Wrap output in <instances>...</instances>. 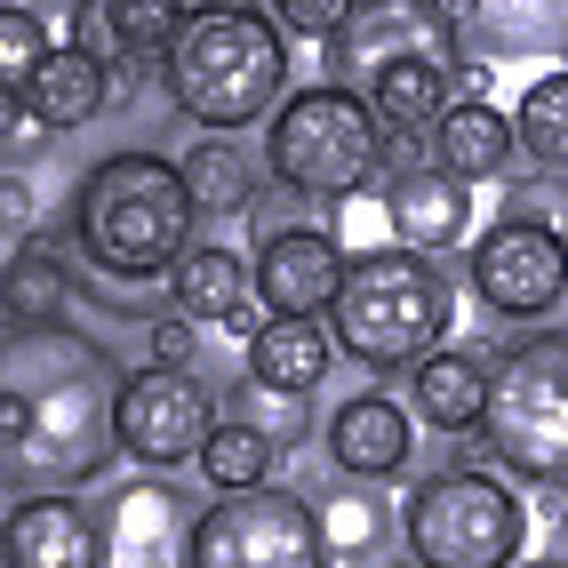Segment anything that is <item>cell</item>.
<instances>
[{"label": "cell", "instance_id": "6da1fadb", "mask_svg": "<svg viewBox=\"0 0 568 568\" xmlns=\"http://www.w3.org/2000/svg\"><path fill=\"white\" fill-rule=\"evenodd\" d=\"M281 81H288L281 32L256 9H193V17H176L169 89H176V104L193 112V121L241 129V121H256V112L281 97Z\"/></svg>", "mask_w": 568, "mask_h": 568}, {"label": "cell", "instance_id": "7a4b0ae2", "mask_svg": "<svg viewBox=\"0 0 568 568\" xmlns=\"http://www.w3.org/2000/svg\"><path fill=\"white\" fill-rule=\"evenodd\" d=\"M193 193H184L176 161L121 153L81 184V248L121 281H144L161 264H184V233H193Z\"/></svg>", "mask_w": 568, "mask_h": 568}, {"label": "cell", "instance_id": "3957f363", "mask_svg": "<svg viewBox=\"0 0 568 568\" xmlns=\"http://www.w3.org/2000/svg\"><path fill=\"white\" fill-rule=\"evenodd\" d=\"M336 345L368 368H400L448 328V281L416 248H376L361 256L336 288Z\"/></svg>", "mask_w": 568, "mask_h": 568}, {"label": "cell", "instance_id": "277c9868", "mask_svg": "<svg viewBox=\"0 0 568 568\" xmlns=\"http://www.w3.org/2000/svg\"><path fill=\"white\" fill-rule=\"evenodd\" d=\"M480 433L528 480H560L568 473V345H560V336L513 345L505 368H488Z\"/></svg>", "mask_w": 568, "mask_h": 568}, {"label": "cell", "instance_id": "5b68a950", "mask_svg": "<svg viewBox=\"0 0 568 568\" xmlns=\"http://www.w3.org/2000/svg\"><path fill=\"white\" fill-rule=\"evenodd\" d=\"M376 144H385L376 112L353 89L328 81V89L288 97V112L273 121V144H264V161H273V176L296 184V193H353V184L376 169Z\"/></svg>", "mask_w": 568, "mask_h": 568}, {"label": "cell", "instance_id": "8992f818", "mask_svg": "<svg viewBox=\"0 0 568 568\" xmlns=\"http://www.w3.org/2000/svg\"><path fill=\"white\" fill-rule=\"evenodd\" d=\"M408 552L433 560V568H497L520 552V505L505 480H488L473 465L425 480L408 497Z\"/></svg>", "mask_w": 568, "mask_h": 568}, {"label": "cell", "instance_id": "52a82bcc", "mask_svg": "<svg viewBox=\"0 0 568 568\" xmlns=\"http://www.w3.org/2000/svg\"><path fill=\"white\" fill-rule=\"evenodd\" d=\"M193 568H321L328 537L321 520L281 497V488H224V497L193 520V545H184Z\"/></svg>", "mask_w": 568, "mask_h": 568}, {"label": "cell", "instance_id": "ba28073f", "mask_svg": "<svg viewBox=\"0 0 568 568\" xmlns=\"http://www.w3.org/2000/svg\"><path fill=\"white\" fill-rule=\"evenodd\" d=\"M209 393L193 385L184 368H136L129 385H121V400H112V433H121V448L129 457H144V465H176V457H201V440H209Z\"/></svg>", "mask_w": 568, "mask_h": 568}, {"label": "cell", "instance_id": "9c48e42d", "mask_svg": "<svg viewBox=\"0 0 568 568\" xmlns=\"http://www.w3.org/2000/svg\"><path fill=\"white\" fill-rule=\"evenodd\" d=\"M560 281H568V256H560V233H552V224L505 216V224H488L480 248H473V288H480V305H497V313H513V321L552 313V305H560Z\"/></svg>", "mask_w": 568, "mask_h": 568}, {"label": "cell", "instance_id": "30bf717a", "mask_svg": "<svg viewBox=\"0 0 568 568\" xmlns=\"http://www.w3.org/2000/svg\"><path fill=\"white\" fill-rule=\"evenodd\" d=\"M336 288H345V256H336L328 233H273L256 256V296L273 313H321L336 305Z\"/></svg>", "mask_w": 568, "mask_h": 568}, {"label": "cell", "instance_id": "8fae6325", "mask_svg": "<svg viewBox=\"0 0 568 568\" xmlns=\"http://www.w3.org/2000/svg\"><path fill=\"white\" fill-rule=\"evenodd\" d=\"M104 104H112V72L89 49H49V64L32 72V89L9 97V129L24 121V112L41 129H81V121H97Z\"/></svg>", "mask_w": 568, "mask_h": 568}, {"label": "cell", "instance_id": "7c38bea8", "mask_svg": "<svg viewBox=\"0 0 568 568\" xmlns=\"http://www.w3.org/2000/svg\"><path fill=\"white\" fill-rule=\"evenodd\" d=\"M376 112V129H433L440 112H448V57L440 49H400L368 72V97Z\"/></svg>", "mask_w": 568, "mask_h": 568}, {"label": "cell", "instance_id": "4fadbf2b", "mask_svg": "<svg viewBox=\"0 0 568 568\" xmlns=\"http://www.w3.org/2000/svg\"><path fill=\"white\" fill-rule=\"evenodd\" d=\"M385 216H393V233L408 248H448L473 224V193H465V176H448V169H400L393 193H385Z\"/></svg>", "mask_w": 568, "mask_h": 568}, {"label": "cell", "instance_id": "5bb4252c", "mask_svg": "<svg viewBox=\"0 0 568 568\" xmlns=\"http://www.w3.org/2000/svg\"><path fill=\"white\" fill-rule=\"evenodd\" d=\"M328 328L305 321V313H273L256 336H248V385L256 393H313L328 376Z\"/></svg>", "mask_w": 568, "mask_h": 568}, {"label": "cell", "instance_id": "9a60e30c", "mask_svg": "<svg viewBox=\"0 0 568 568\" xmlns=\"http://www.w3.org/2000/svg\"><path fill=\"white\" fill-rule=\"evenodd\" d=\"M9 568H97V528L81 505H64V497H41V505H17L9 513Z\"/></svg>", "mask_w": 568, "mask_h": 568}, {"label": "cell", "instance_id": "2e32d148", "mask_svg": "<svg viewBox=\"0 0 568 568\" xmlns=\"http://www.w3.org/2000/svg\"><path fill=\"white\" fill-rule=\"evenodd\" d=\"M328 448H336V465L361 473V480L400 473V465H408V416H400L385 393L345 400V408H336V425H328Z\"/></svg>", "mask_w": 568, "mask_h": 568}, {"label": "cell", "instance_id": "e0dca14e", "mask_svg": "<svg viewBox=\"0 0 568 568\" xmlns=\"http://www.w3.org/2000/svg\"><path fill=\"white\" fill-rule=\"evenodd\" d=\"M176 305L193 313V321H224V328H264L256 305H248V273H241V256L233 248H193L176 264Z\"/></svg>", "mask_w": 568, "mask_h": 568}, {"label": "cell", "instance_id": "ac0fdd59", "mask_svg": "<svg viewBox=\"0 0 568 568\" xmlns=\"http://www.w3.org/2000/svg\"><path fill=\"white\" fill-rule=\"evenodd\" d=\"M416 408H425L440 433H473L480 408H488V361L480 353H433L416 368Z\"/></svg>", "mask_w": 568, "mask_h": 568}, {"label": "cell", "instance_id": "d6986e66", "mask_svg": "<svg viewBox=\"0 0 568 568\" xmlns=\"http://www.w3.org/2000/svg\"><path fill=\"white\" fill-rule=\"evenodd\" d=\"M433 144H440V169H448V176H497V169L513 161V129H505V112L457 104V97H448V112L433 121Z\"/></svg>", "mask_w": 568, "mask_h": 568}, {"label": "cell", "instance_id": "ffe728a7", "mask_svg": "<svg viewBox=\"0 0 568 568\" xmlns=\"http://www.w3.org/2000/svg\"><path fill=\"white\" fill-rule=\"evenodd\" d=\"M176 176H184V193H193V209H209V216H233V209L256 201V169L233 144H193V153L176 161Z\"/></svg>", "mask_w": 568, "mask_h": 568}, {"label": "cell", "instance_id": "44dd1931", "mask_svg": "<svg viewBox=\"0 0 568 568\" xmlns=\"http://www.w3.org/2000/svg\"><path fill=\"white\" fill-rule=\"evenodd\" d=\"M201 473H209L216 488L264 480V473H273V433H256V425H241V416H224V425H209V440H201Z\"/></svg>", "mask_w": 568, "mask_h": 568}, {"label": "cell", "instance_id": "7402d4cb", "mask_svg": "<svg viewBox=\"0 0 568 568\" xmlns=\"http://www.w3.org/2000/svg\"><path fill=\"white\" fill-rule=\"evenodd\" d=\"M64 313V264L57 256H41V248H17L9 256V336H24V328H49Z\"/></svg>", "mask_w": 568, "mask_h": 568}, {"label": "cell", "instance_id": "603a6c76", "mask_svg": "<svg viewBox=\"0 0 568 568\" xmlns=\"http://www.w3.org/2000/svg\"><path fill=\"white\" fill-rule=\"evenodd\" d=\"M520 144H528V161H545V169L568 161V72H545V81L520 97Z\"/></svg>", "mask_w": 568, "mask_h": 568}, {"label": "cell", "instance_id": "cb8c5ba5", "mask_svg": "<svg viewBox=\"0 0 568 568\" xmlns=\"http://www.w3.org/2000/svg\"><path fill=\"white\" fill-rule=\"evenodd\" d=\"M41 64H49V49H41V17H32V9H9V17H0V72H9V97H24Z\"/></svg>", "mask_w": 568, "mask_h": 568}, {"label": "cell", "instance_id": "d4e9b609", "mask_svg": "<svg viewBox=\"0 0 568 568\" xmlns=\"http://www.w3.org/2000/svg\"><path fill=\"white\" fill-rule=\"evenodd\" d=\"M112 17V32H121L129 49H161V41H176V9H161V0H121V9H104Z\"/></svg>", "mask_w": 568, "mask_h": 568}, {"label": "cell", "instance_id": "484cf974", "mask_svg": "<svg viewBox=\"0 0 568 568\" xmlns=\"http://www.w3.org/2000/svg\"><path fill=\"white\" fill-rule=\"evenodd\" d=\"M288 24L296 32H328V41H336V32L353 24V9H345V0H288Z\"/></svg>", "mask_w": 568, "mask_h": 568}, {"label": "cell", "instance_id": "4316f807", "mask_svg": "<svg viewBox=\"0 0 568 568\" xmlns=\"http://www.w3.org/2000/svg\"><path fill=\"white\" fill-rule=\"evenodd\" d=\"M153 353H161V368H184V361H193V328H184V321L153 328Z\"/></svg>", "mask_w": 568, "mask_h": 568}, {"label": "cell", "instance_id": "83f0119b", "mask_svg": "<svg viewBox=\"0 0 568 568\" xmlns=\"http://www.w3.org/2000/svg\"><path fill=\"white\" fill-rule=\"evenodd\" d=\"M24 425H32V400L24 393H0V433H9V448L24 440Z\"/></svg>", "mask_w": 568, "mask_h": 568}, {"label": "cell", "instance_id": "f1b7e54d", "mask_svg": "<svg viewBox=\"0 0 568 568\" xmlns=\"http://www.w3.org/2000/svg\"><path fill=\"white\" fill-rule=\"evenodd\" d=\"M0 216H9V233H24V224H32V201H24V184H0Z\"/></svg>", "mask_w": 568, "mask_h": 568}]
</instances>
